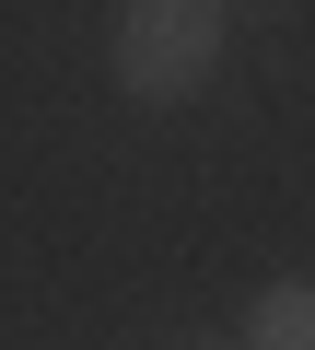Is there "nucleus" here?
Here are the masks:
<instances>
[{
	"label": "nucleus",
	"instance_id": "obj_1",
	"mask_svg": "<svg viewBox=\"0 0 315 350\" xmlns=\"http://www.w3.org/2000/svg\"><path fill=\"white\" fill-rule=\"evenodd\" d=\"M222 47H234V0H128L105 36L117 94H140V105H187L222 70Z\"/></svg>",
	"mask_w": 315,
	"mask_h": 350
},
{
	"label": "nucleus",
	"instance_id": "obj_2",
	"mask_svg": "<svg viewBox=\"0 0 315 350\" xmlns=\"http://www.w3.org/2000/svg\"><path fill=\"white\" fill-rule=\"evenodd\" d=\"M245 350H315V280H269L245 304Z\"/></svg>",
	"mask_w": 315,
	"mask_h": 350
},
{
	"label": "nucleus",
	"instance_id": "obj_3",
	"mask_svg": "<svg viewBox=\"0 0 315 350\" xmlns=\"http://www.w3.org/2000/svg\"><path fill=\"white\" fill-rule=\"evenodd\" d=\"M234 12H257V24H280V12H292V0H234Z\"/></svg>",
	"mask_w": 315,
	"mask_h": 350
},
{
	"label": "nucleus",
	"instance_id": "obj_4",
	"mask_svg": "<svg viewBox=\"0 0 315 350\" xmlns=\"http://www.w3.org/2000/svg\"><path fill=\"white\" fill-rule=\"evenodd\" d=\"M187 350H222V338H187Z\"/></svg>",
	"mask_w": 315,
	"mask_h": 350
}]
</instances>
